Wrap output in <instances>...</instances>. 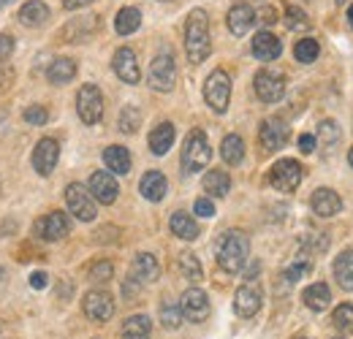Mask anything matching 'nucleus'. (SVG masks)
I'll return each mask as SVG.
<instances>
[{
    "label": "nucleus",
    "mask_w": 353,
    "mask_h": 339,
    "mask_svg": "<svg viewBox=\"0 0 353 339\" xmlns=\"http://www.w3.org/2000/svg\"><path fill=\"white\" fill-rule=\"evenodd\" d=\"M210 17L204 8H193L185 22V52L190 63H204L210 57Z\"/></svg>",
    "instance_id": "f257e3e1"
},
{
    "label": "nucleus",
    "mask_w": 353,
    "mask_h": 339,
    "mask_svg": "<svg viewBox=\"0 0 353 339\" xmlns=\"http://www.w3.org/2000/svg\"><path fill=\"white\" fill-rule=\"evenodd\" d=\"M250 255V239L242 231H228L218 242V266L225 274H239Z\"/></svg>",
    "instance_id": "f03ea898"
},
{
    "label": "nucleus",
    "mask_w": 353,
    "mask_h": 339,
    "mask_svg": "<svg viewBox=\"0 0 353 339\" xmlns=\"http://www.w3.org/2000/svg\"><path fill=\"white\" fill-rule=\"evenodd\" d=\"M212 161V150L210 141L204 136V130H190L185 144H182V169L185 174H199L210 166Z\"/></svg>",
    "instance_id": "7ed1b4c3"
},
{
    "label": "nucleus",
    "mask_w": 353,
    "mask_h": 339,
    "mask_svg": "<svg viewBox=\"0 0 353 339\" xmlns=\"http://www.w3.org/2000/svg\"><path fill=\"white\" fill-rule=\"evenodd\" d=\"M204 101L218 114H223L228 109V101H231V76L223 68L212 71L207 76V82H204Z\"/></svg>",
    "instance_id": "20e7f679"
},
{
    "label": "nucleus",
    "mask_w": 353,
    "mask_h": 339,
    "mask_svg": "<svg viewBox=\"0 0 353 339\" xmlns=\"http://www.w3.org/2000/svg\"><path fill=\"white\" fill-rule=\"evenodd\" d=\"M65 204H68L71 214H74L77 220H82V223H92L95 214H98V209H95V198H92L90 187L79 185V182H74V185L65 187Z\"/></svg>",
    "instance_id": "39448f33"
},
{
    "label": "nucleus",
    "mask_w": 353,
    "mask_h": 339,
    "mask_svg": "<svg viewBox=\"0 0 353 339\" xmlns=\"http://www.w3.org/2000/svg\"><path fill=\"white\" fill-rule=\"evenodd\" d=\"M150 87L155 90V92H169V90H174V82H176V65H174V57H172V52H161L155 60H152V65H150Z\"/></svg>",
    "instance_id": "423d86ee"
},
{
    "label": "nucleus",
    "mask_w": 353,
    "mask_h": 339,
    "mask_svg": "<svg viewBox=\"0 0 353 339\" xmlns=\"http://www.w3.org/2000/svg\"><path fill=\"white\" fill-rule=\"evenodd\" d=\"M77 114L85 125H95L103 117V95L95 85H85L77 95Z\"/></svg>",
    "instance_id": "0eeeda50"
},
{
    "label": "nucleus",
    "mask_w": 353,
    "mask_h": 339,
    "mask_svg": "<svg viewBox=\"0 0 353 339\" xmlns=\"http://www.w3.org/2000/svg\"><path fill=\"white\" fill-rule=\"evenodd\" d=\"M68 231H71V223L65 212H49L33 223V234L44 242H60L68 236Z\"/></svg>",
    "instance_id": "6e6552de"
},
{
    "label": "nucleus",
    "mask_w": 353,
    "mask_h": 339,
    "mask_svg": "<svg viewBox=\"0 0 353 339\" xmlns=\"http://www.w3.org/2000/svg\"><path fill=\"white\" fill-rule=\"evenodd\" d=\"M269 182H272V187H277L283 193H294L299 187V182H302V166L296 161H291V158L277 161L269 171Z\"/></svg>",
    "instance_id": "1a4fd4ad"
},
{
    "label": "nucleus",
    "mask_w": 353,
    "mask_h": 339,
    "mask_svg": "<svg viewBox=\"0 0 353 339\" xmlns=\"http://www.w3.org/2000/svg\"><path fill=\"white\" fill-rule=\"evenodd\" d=\"M179 309L182 315L190 320V323H204L210 318V298L201 288H188L182 294V301H179Z\"/></svg>",
    "instance_id": "9d476101"
},
{
    "label": "nucleus",
    "mask_w": 353,
    "mask_h": 339,
    "mask_svg": "<svg viewBox=\"0 0 353 339\" xmlns=\"http://www.w3.org/2000/svg\"><path fill=\"white\" fill-rule=\"evenodd\" d=\"M253 87H256L259 101H264V103H277L285 95V79L274 71H259L253 79Z\"/></svg>",
    "instance_id": "9b49d317"
},
{
    "label": "nucleus",
    "mask_w": 353,
    "mask_h": 339,
    "mask_svg": "<svg viewBox=\"0 0 353 339\" xmlns=\"http://www.w3.org/2000/svg\"><path fill=\"white\" fill-rule=\"evenodd\" d=\"M82 309L90 320H98V323H106L112 315H114V298L106 291H90L85 301H82Z\"/></svg>",
    "instance_id": "f8f14e48"
},
{
    "label": "nucleus",
    "mask_w": 353,
    "mask_h": 339,
    "mask_svg": "<svg viewBox=\"0 0 353 339\" xmlns=\"http://www.w3.org/2000/svg\"><path fill=\"white\" fill-rule=\"evenodd\" d=\"M88 187L90 193H92V198L101 201V204H114L117 201V193H120L117 179L112 176V171H92Z\"/></svg>",
    "instance_id": "ddd939ff"
},
{
    "label": "nucleus",
    "mask_w": 353,
    "mask_h": 339,
    "mask_svg": "<svg viewBox=\"0 0 353 339\" xmlns=\"http://www.w3.org/2000/svg\"><path fill=\"white\" fill-rule=\"evenodd\" d=\"M288 136H291V127H288V123H283L280 117H269V120H264V123H261V130H259V138H261L264 150H269V152L285 147Z\"/></svg>",
    "instance_id": "4468645a"
},
{
    "label": "nucleus",
    "mask_w": 353,
    "mask_h": 339,
    "mask_svg": "<svg viewBox=\"0 0 353 339\" xmlns=\"http://www.w3.org/2000/svg\"><path fill=\"white\" fill-rule=\"evenodd\" d=\"M57 161H60V144L54 138H41L33 150V169L41 176H49L57 166Z\"/></svg>",
    "instance_id": "2eb2a0df"
},
{
    "label": "nucleus",
    "mask_w": 353,
    "mask_h": 339,
    "mask_svg": "<svg viewBox=\"0 0 353 339\" xmlns=\"http://www.w3.org/2000/svg\"><path fill=\"white\" fill-rule=\"evenodd\" d=\"M112 68H114V74H117V76H120L125 85H139V82H141L139 60H136L133 49H128V46H123V49H117V52H114Z\"/></svg>",
    "instance_id": "dca6fc26"
},
{
    "label": "nucleus",
    "mask_w": 353,
    "mask_h": 339,
    "mask_svg": "<svg viewBox=\"0 0 353 339\" xmlns=\"http://www.w3.org/2000/svg\"><path fill=\"white\" fill-rule=\"evenodd\" d=\"M161 274V266H158V258L152 253H139L131 263V280L139 285H147V282H155Z\"/></svg>",
    "instance_id": "f3484780"
},
{
    "label": "nucleus",
    "mask_w": 353,
    "mask_h": 339,
    "mask_svg": "<svg viewBox=\"0 0 353 339\" xmlns=\"http://www.w3.org/2000/svg\"><path fill=\"white\" fill-rule=\"evenodd\" d=\"M310 207L318 217H334V214L343 209V198L329 190V187H318L312 196H310Z\"/></svg>",
    "instance_id": "a211bd4d"
},
{
    "label": "nucleus",
    "mask_w": 353,
    "mask_h": 339,
    "mask_svg": "<svg viewBox=\"0 0 353 339\" xmlns=\"http://www.w3.org/2000/svg\"><path fill=\"white\" fill-rule=\"evenodd\" d=\"M261 309V291L256 285H242L234 296V312L239 318H253Z\"/></svg>",
    "instance_id": "6ab92c4d"
},
{
    "label": "nucleus",
    "mask_w": 353,
    "mask_h": 339,
    "mask_svg": "<svg viewBox=\"0 0 353 339\" xmlns=\"http://www.w3.org/2000/svg\"><path fill=\"white\" fill-rule=\"evenodd\" d=\"M225 22H228V30L234 36H245L253 28V22H256V11L248 3H234L228 17H225Z\"/></svg>",
    "instance_id": "aec40b11"
},
{
    "label": "nucleus",
    "mask_w": 353,
    "mask_h": 339,
    "mask_svg": "<svg viewBox=\"0 0 353 339\" xmlns=\"http://www.w3.org/2000/svg\"><path fill=\"white\" fill-rule=\"evenodd\" d=\"M280 52H283V43H280L277 36H272L269 30H261V33L253 36V57H256V60L272 63V60L280 57Z\"/></svg>",
    "instance_id": "412c9836"
},
{
    "label": "nucleus",
    "mask_w": 353,
    "mask_h": 339,
    "mask_svg": "<svg viewBox=\"0 0 353 339\" xmlns=\"http://www.w3.org/2000/svg\"><path fill=\"white\" fill-rule=\"evenodd\" d=\"M139 190H141V196L147 201H163V196L169 190V182H166V176L161 171H147L141 176V182H139Z\"/></svg>",
    "instance_id": "4be33fe9"
},
{
    "label": "nucleus",
    "mask_w": 353,
    "mask_h": 339,
    "mask_svg": "<svg viewBox=\"0 0 353 339\" xmlns=\"http://www.w3.org/2000/svg\"><path fill=\"white\" fill-rule=\"evenodd\" d=\"M174 144V125L172 123H161L158 127H152L150 133V150L152 155H166Z\"/></svg>",
    "instance_id": "5701e85b"
},
{
    "label": "nucleus",
    "mask_w": 353,
    "mask_h": 339,
    "mask_svg": "<svg viewBox=\"0 0 353 339\" xmlns=\"http://www.w3.org/2000/svg\"><path fill=\"white\" fill-rule=\"evenodd\" d=\"M46 19H49V6L41 3V0H30V3H25L19 8V22L25 28H39V25H44Z\"/></svg>",
    "instance_id": "b1692460"
},
{
    "label": "nucleus",
    "mask_w": 353,
    "mask_h": 339,
    "mask_svg": "<svg viewBox=\"0 0 353 339\" xmlns=\"http://www.w3.org/2000/svg\"><path fill=\"white\" fill-rule=\"evenodd\" d=\"M103 166L112 174H128L131 171V152L125 147H106L103 150Z\"/></svg>",
    "instance_id": "393cba45"
},
{
    "label": "nucleus",
    "mask_w": 353,
    "mask_h": 339,
    "mask_svg": "<svg viewBox=\"0 0 353 339\" xmlns=\"http://www.w3.org/2000/svg\"><path fill=\"white\" fill-rule=\"evenodd\" d=\"M231 190V176L221 169H212L204 174V193L212 198H223Z\"/></svg>",
    "instance_id": "a878e982"
},
{
    "label": "nucleus",
    "mask_w": 353,
    "mask_h": 339,
    "mask_svg": "<svg viewBox=\"0 0 353 339\" xmlns=\"http://www.w3.org/2000/svg\"><path fill=\"white\" fill-rule=\"evenodd\" d=\"M46 76H49L52 85H68V82L77 76V63H74L71 57H57V60L49 65Z\"/></svg>",
    "instance_id": "bb28decb"
},
{
    "label": "nucleus",
    "mask_w": 353,
    "mask_h": 339,
    "mask_svg": "<svg viewBox=\"0 0 353 339\" xmlns=\"http://www.w3.org/2000/svg\"><path fill=\"white\" fill-rule=\"evenodd\" d=\"M334 280L343 291H353V250H345L334 258Z\"/></svg>",
    "instance_id": "cd10ccee"
},
{
    "label": "nucleus",
    "mask_w": 353,
    "mask_h": 339,
    "mask_svg": "<svg viewBox=\"0 0 353 339\" xmlns=\"http://www.w3.org/2000/svg\"><path fill=\"white\" fill-rule=\"evenodd\" d=\"M302 298H305V304L312 312H323L332 304V291H329L326 282H315V285H310L307 291L302 294Z\"/></svg>",
    "instance_id": "c85d7f7f"
},
{
    "label": "nucleus",
    "mask_w": 353,
    "mask_h": 339,
    "mask_svg": "<svg viewBox=\"0 0 353 339\" xmlns=\"http://www.w3.org/2000/svg\"><path fill=\"white\" fill-rule=\"evenodd\" d=\"M152 320L147 315H131L123 323V339H150Z\"/></svg>",
    "instance_id": "c756f323"
},
{
    "label": "nucleus",
    "mask_w": 353,
    "mask_h": 339,
    "mask_svg": "<svg viewBox=\"0 0 353 339\" xmlns=\"http://www.w3.org/2000/svg\"><path fill=\"white\" fill-rule=\"evenodd\" d=\"M340 127H337V123L334 120H323V123H318V144H321V150L326 152V155H332L334 152V147L340 144Z\"/></svg>",
    "instance_id": "7c9ffc66"
},
{
    "label": "nucleus",
    "mask_w": 353,
    "mask_h": 339,
    "mask_svg": "<svg viewBox=\"0 0 353 339\" xmlns=\"http://www.w3.org/2000/svg\"><path fill=\"white\" fill-rule=\"evenodd\" d=\"M221 155L228 166H239V163L245 161V141H242L236 133L225 136L221 144Z\"/></svg>",
    "instance_id": "2f4dec72"
},
{
    "label": "nucleus",
    "mask_w": 353,
    "mask_h": 339,
    "mask_svg": "<svg viewBox=\"0 0 353 339\" xmlns=\"http://www.w3.org/2000/svg\"><path fill=\"white\" fill-rule=\"evenodd\" d=\"M172 231H174V236H179V239L193 242L199 236V223L188 212H174L172 214Z\"/></svg>",
    "instance_id": "473e14b6"
},
{
    "label": "nucleus",
    "mask_w": 353,
    "mask_h": 339,
    "mask_svg": "<svg viewBox=\"0 0 353 339\" xmlns=\"http://www.w3.org/2000/svg\"><path fill=\"white\" fill-rule=\"evenodd\" d=\"M139 25H141V11L139 8H120L117 11V17H114V30L120 33V36H131L133 30H139Z\"/></svg>",
    "instance_id": "72a5a7b5"
},
{
    "label": "nucleus",
    "mask_w": 353,
    "mask_h": 339,
    "mask_svg": "<svg viewBox=\"0 0 353 339\" xmlns=\"http://www.w3.org/2000/svg\"><path fill=\"white\" fill-rule=\"evenodd\" d=\"M179 271H182V277H188L190 282H201V280H204V269H201L199 258L193 253L179 255Z\"/></svg>",
    "instance_id": "f704fd0d"
},
{
    "label": "nucleus",
    "mask_w": 353,
    "mask_h": 339,
    "mask_svg": "<svg viewBox=\"0 0 353 339\" xmlns=\"http://www.w3.org/2000/svg\"><path fill=\"white\" fill-rule=\"evenodd\" d=\"M332 323H334V329H337L343 337L353 334V304H340V307L334 309V315H332Z\"/></svg>",
    "instance_id": "c9c22d12"
},
{
    "label": "nucleus",
    "mask_w": 353,
    "mask_h": 339,
    "mask_svg": "<svg viewBox=\"0 0 353 339\" xmlns=\"http://www.w3.org/2000/svg\"><path fill=\"white\" fill-rule=\"evenodd\" d=\"M318 54H321V46L315 39H299V43L294 46V57L299 60V63H315L318 60Z\"/></svg>",
    "instance_id": "e433bc0d"
},
{
    "label": "nucleus",
    "mask_w": 353,
    "mask_h": 339,
    "mask_svg": "<svg viewBox=\"0 0 353 339\" xmlns=\"http://www.w3.org/2000/svg\"><path fill=\"white\" fill-rule=\"evenodd\" d=\"M285 25L294 33H307L310 30V19L305 17V11L302 8H294V6L285 8Z\"/></svg>",
    "instance_id": "4c0bfd02"
},
{
    "label": "nucleus",
    "mask_w": 353,
    "mask_h": 339,
    "mask_svg": "<svg viewBox=\"0 0 353 339\" xmlns=\"http://www.w3.org/2000/svg\"><path fill=\"white\" fill-rule=\"evenodd\" d=\"M139 125H141V114H139V109H136V106H125V109L120 112V130L131 136V133L139 130Z\"/></svg>",
    "instance_id": "58836bf2"
},
{
    "label": "nucleus",
    "mask_w": 353,
    "mask_h": 339,
    "mask_svg": "<svg viewBox=\"0 0 353 339\" xmlns=\"http://www.w3.org/2000/svg\"><path fill=\"white\" fill-rule=\"evenodd\" d=\"M161 323L166 326V329H179V323H182V309L172 304V301H163L161 304Z\"/></svg>",
    "instance_id": "ea45409f"
},
{
    "label": "nucleus",
    "mask_w": 353,
    "mask_h": 339,
    "mask_svg": "<svg viewBox=\"0 0 353 339\" xmlns=\"http://www.w3.org/2000/svg\"><path fill=\"white\" fill-rule=\"evenodd\" d=\"M310 269H312V260H310L307 255H302V260L296 258V260L285 269V280H288V282H299L305 274H310Z\"/></svg>",
    "instance_id": "a19ab883"
},
{
    "label": "nucleus",
    "mask_w": 353,
    "mask_h": 339,
    "mask_svg": "<svg viewBox=\"0 0 353 339\" xmlns=\"http://www.w3.org/2000/svg\"><path fill=\"white\" fill-rule=\"evenodd\" d=\"M112 274H114L112 260H98V263H92V269H90V280H92V282H109Z\"/></svg>",
    "instance_id": "79ce46f5"
},
{
    "label": "nucleus",
    "mask_w": 353,
    "mask_h": 339,
    "mask_svg": "<svg viewBox=\"0 0 353 339\" xmlns=\"http://www.w3.org/2000/svg\"><path fill=\"white\" fill-rule=\"evenodd\" d=\"M25 123H30V125H46L49 123V112H46L44 106H28L25 109Z\"/></svg>",
    "instance_id": "37998d69"
},
{
    "label": "nucleus",
    "mask_w": 353,
    "mask_h": 339,
    "mask_svg": "<svg viewBox=\"0 0 353 339\" xmlns=\"http://www.w3.org/2000/svg\"><path fill=\"white\" fill-rule=\"evenodd\" d=\"M193 212L199 214V217H212L215 214V204L210 201V198H196V204H193Z\"/></svg>",
    "instance_id": "c03bdc74"
},
{
    "label": "nucleus",
    "mask_w": 353,
    "mask_h": 339,
    "mask_svg": "<svg viewBox=\"0 0 353 339\" xmlns=\"http://www.w3.org/2000/svg\"><path fill=\"white\" fill-rule=\"evenodd\" d=\"M11 52H14V39L8 33H0V60L11 57Z\"/></svg>",
    "instance_id": "a18cd8bd"
},
{
    "label": "nucleus",
    "mask_w": 353,
    "mask_h": 339,
    "mask_svg": "<svg viewBox=\"0 0 353 339\" xmlns=\"http://www.w3.org/2000/svg\"><path fill=\"white\" fill-rule=\"evenodd\" d=\"M315 144H318V141H315V136H310V133H302V136H299V150H302L305 155L315 152Z\"/></svg>",
    "instance_id": "49530a36"
},
{
    "label": "nucleus",
    "mask_w": 353,
    "mask_h": 339,
    "mask_svg": "<svg viewBox=\"0 0 353 339\" xmlns=\"http://www.w3.org/2000/svg\"><path fill=\"white\" fill-rule=\"evenodd\" d=\"M46 282H49V277H46L44 271H33V274H30V285H33L36 291L46 288Z\"/></svg>",
    "instance_id": "de8ad7c7"
},
{
    "label": "nucleus",
    "mask_w": 353,
    "mask_h": 339,
    "mask_svg": "<svg viewBox=\"0 0 353 339\" xmlns=\"http://www.w3.org/2000/svg\"><path fill=\"white\" fill-rule=\"evenodd\" d=\"M259 19H261L264 25H274V22H277V14H274V8H272V6H264Z\"/></svg>",
    "instance_id": "09e8293b"
},
{
    "label": "nucleus",
    "mask_w": 353,
    "mask_h": 339,
    "mask_svg": "<svg viewBox=\"0 0 353 339\" xmlns=\"http://www.w3.org/2000/svg\"><path fill=\"white\" fill-rule=\"evenodd\" d=\"M92 0H63V6L68 8V11H77V8H85V6H90Z\"/></svg>",
    "instance_id": "8fccbe9b"
},
{
    "label": "nucleus",
    "mask_w": 353,
    "mask_h": 339,
    "mask_svg": "<svg viewBox=\"0 0 353 339\" xmlns=\"http://www.w3.org/2000/svg\"><path fill=\"white\" fill-rule=\"evenodd\" d=\"M259 269H261V266H259V263H253V266H248V269H245V274H242V277H245V280H253V277H259Z\"/></svg>",
    "instance_id": "3c124183"
},
{
    "label": "nucleus",
    "mask_w": 353,
    "mask_h": 339,
    "mask_svg": "<svg viewBox=\"0 0 353 339\" xmlns=\"http://www.w3.org/2000/svg\"><path fill=\"white\" fill-rule=\"evenodd\" d=\"M348 163H351V166H353V147H351V150H348Z\"/></svg>",
    "instance_id": "603ef678"
},
{
    "label": "nucleus",
    "mask_w": 353,
    "mask_h": 339,
    "mask_svg": "<svg viewBox=\"0 0 353 339\" xmlns=\"http://www.w3.org/2000/svg\"><path fill=\"white\" fill-rule=\"evenodd\" d=\"M348 22H351V28H353V6H351V11H348Z\"/></svg>",
    "instance_id": "864d4df0"
},
{
    "label": "nucleus",
    "mask_w": 353,
    "mask_h": 339,
    "mask_svg": "<svg viewBox=\"0 0 353 339\" xmlns=\"http://www.w3.org/2000/svg\"><path fill=\"white\" fill-rule=\"evenodd\" d=\"M6 3H8V0H0V6H6Z\"/></svg>",
    "instance_id": "5fc2aeb1"
},
{
    "label": "nucleus",
    "mask_w": 353,
    "mask_h": 339,
    "mask_svg": "<svg viewBox=\"0 0 353 339\" xmlns=\"http://www.w3.org/2000/svg\"><path fill=\"white\" fill-rule=\"evenodd\" d=\"M343 3H345V0H337V6H343Z\"/></svg>",
    "instance_id": "6e6d98bb"
}]
</instances>
